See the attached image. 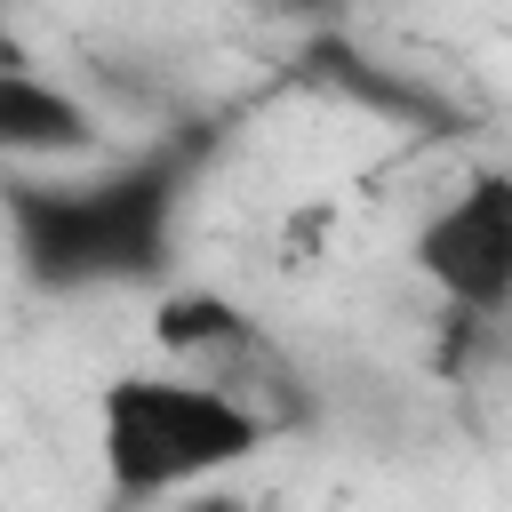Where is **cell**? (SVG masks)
<instances>
[{
	"label": "cell",
	"instance_id": "obj_1",
	"mask_svg": "<svg viewBox=\"0 0 512 512\" xmlns=\"http://www.w3.org/2000/svg\"><path fill=\"white\" fill-rule=\"evenodd\" d=\"M264 440H272V416L192 368H136L96 392V456H104L112 496L128 504L192 496L240 472Z\"/></svg>",
	"mask_w": 512,
	"mask_h": 512
},
{
	"label": "cell",
	"instance_id": "obj_2",
	"mask_svg": "<svg viewBox=\"0 0 512 512\" xmlns=\"http://www.w3.org/2000/svg\"><path fill=\"white\" fill-rule=\"evenodd\" d=\"M8 216H16V256L32 280L88 288V280H144L168 256L176 224V168L136 160L104 176H8Z\"/></svg>",
	"mask_w": 512,
	"mask_h": 512
},
{
	"label": "cell",
	"instance_id": "obj_3",
	"mask_svg": "<svg viewBox=\"0 0 512 512\" xmlns=\"http://www.w3.org/2000/svg\"><path fill=\"white\" fill-rule=\"evenodd\" d=\"M416 272L464 312L496 320L512 312V168L472 176L416 224Z\"/></svg>",
	"mask_w": 512,
	"mask_h": 512
},
{
	"label": "cell",
	"instance_id": "obj_4",
	"mask_svg": "<svg viewBox=\"0 0 512 512\" xmlns=\"http://www.w3.org/2000/svg\"><path fill=\"white\" fill-rule=\"evenodd\" d=\"M96 152H104V120L72 88L0 64V160H96Z\"/></svg>",
	"mask_w": 512,
	"mask_h": 512
},
{
	"label": "cell",
	"instance_id": "obj_5",
	"mask_svg": "<svg viewBox=\"0 0 512 512\" xmlns=\"http://www.w3.org/2000/svg\"><path fill=\"white\" fill-rule=\"evenodd\" d=\"M152 344H160L176 368L232 384V368L256 360V320H248L224 288H168V296L152 304Z\"/></svg>",
	"mask_w": 512,
	"mask_h": 512
},
{
	"label": "cell",
	"instance_id": "obj_6",
	"mask_svg": "<svg viewBox=\"0 0 512 512\" xmlns=\"http://www.w3.org/2000/svg\"><path fill=\"white\" fill-rule=\"evenodd\" d=\"M184 512H256V504H248V496H232V488H216V480H208V488H192V496H184Z\"/></svg>",
	"mask_w": 512,
	"mask_h": 512
}]
</instances>
